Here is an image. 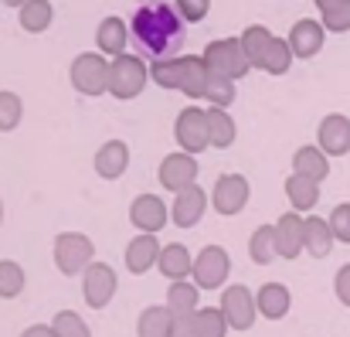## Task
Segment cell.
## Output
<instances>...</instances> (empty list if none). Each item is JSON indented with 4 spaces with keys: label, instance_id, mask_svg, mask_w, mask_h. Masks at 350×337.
<instances>
[{
    "label": "cell",
    "instance_id": "cell-25",
    "mask_svg": "<svg viewBox=\"0 0 350 337\" xmlns=\"http://www.w3.org/2000/svg\"><path fill=\"white\" fill-rule=\"evenodd\" d=\"M241 48H245V55H248V62H252V68H262V62H265V51H269V45H272V31L269 27H262V24H248L241 34Z\"/></svg>",
    "mask_w": 350,
    "mask_h": 337
},
{
    "label": "cell",
    "instance_id": "cell-46",
    "mask_svg": "<svg viewBox=\"0 0 350 337\" xmlns=\"http://www.w3.org/2000/svg\"><path fill=\"white\" fill-rule=\"evenodd\" d=\"M3 3H7V7H17V10H21V7H24L27 0H3Z\"/></svg>",
    "mask_w": 350,
    "mask_h": 337
},
{
    "label": "cell",
    "instance_id": "cell-45",
    "mask_svg": "<svg viewBox=\"0 0 350 337\" xmlns=\"http://www.w3.org/2000/svg\"><path fill=\"white\" fill-rule=\"evenodd\" d=\"M313 3L320 7V14H327V10H334V7H337L340 0H313Z\"/></svg>",
    "mask_w": 350,
    "mask_h": 337
},
{
    "label": "cell",
    "instance_id": "cell-9",
    "mask_svg": "<svg viewBox=\"0 0 350 337\" xmlns=\"http://www.w3.org/2000/svg\"><path fill=\"white\" fill-rule=\"evenodd\" d=\"M160 184L167 191H174V195L194 188L198 184V160L191 153H184V150L180 153H167L160 160Z\"/></svg>",
    "mask_w": 350,
    "mask_h": 337
},
{
    "label": "cell",
    "instance_id": "cell-2",
    "mask_svg": "<svg viewBox=\"0 0 350 337\" xmlns=\"http://www.w3.org/2000/svg\"><path fill=\"white\" fill-rule=\"evenodd\" d=\"M109 68H113V62H106L103 51H82V55H75L68 79L82 96H103V92H109Z\"/></svg>",
    "mask_w": 350,
    "mask_h": 337
},
{
    "label": "cell",
    "instance_id": "cell-24",
    "mask_svg": "<svg viewBox=\"0 0 350 337\" xmlns=\"http://www.w3.org/2000/svg\"><path fill=\"white\" fill-rule=\"evenodd\" d=\"M327 153L320 150V147H299L296 153H293V174H303V177H310V181H323L327 177Z\"/></svg>",
    "mask_w": 350,
    "mask_h": 337
},
{
    "label": "cell",
    "instance_id": "cell-18",
    "mask_svg": "<svg viewBox=\"0 0 350 337\" xmlns=\"http://www.w3.org/2000/svg\"><path fill=\"white\" fill-rule=\"evenodd\" d=\"M96 174L99 177H106V181H116L126 174V167H129V147L122 143V140H109V143H103L99 150H96Z\"/></svg>",
    "mask_w": 350,
    "mask_h": 337
},
{
    "label": "cell",
    "instance_id": "cell-36",
    "mask_svg": "<svg viewBox=\"0 0 350 337\" xmlns=\"http://www.w3.org/2000/svg\"><path fill=\"white\" fill-rule=\"evenodd\" d=\"M51 327H55L58 337H92L89 327H85V321H82L75 310H58L55 321H51Z\"/></svg>",
    "mask_w": 350,
    "mask_h": 337
},
{
    "label": "cell",
    "instance_id": "cell-40",
    "mask_svg": "<svg viewBox=\"0 0 350 337\" xmlns=\"http://www.w3.org/2000/svg\"><path fill=\"white\" fill-rule=\"evenodd\" d=\"M323 27L327 31H350V0H340L334 10L323 14Z\"/></svg>",
    "mask_w": 350,
    "mask_h": 337
},
{
    "label": "cell",
    "instance_id": "cell-47",
    "mask_svg": "<svg viewBox=\"0 0 350 337\" xmlns=\"http://www.w3.org/2000/svg\"><path fill=\"white\" fill-rule=\"evenodd\" d=\"M0 222H3V205H0Z\"/></svg>",
    "mask_w": 350,
    "mask_h": 337
},
{
    "label": "cell",
    "instance_id": "cell-16",
    "mask_svg": "<svg viewBox=\"0 0 350 337\" xmlns=\"http://www.w3.org/2000/svg\"><path fill=\"white\" fill-rule=\"evenodd\" d=\"M160 252H163V245L157 242V235L139 232V235L126 245V269H129V273H136V276H143L150 266H157V262H160Z\"/></svg>",
    "mask_w": 350,
    "mask_h": 337
},
{
    "label": "cell",
    "instance_id": "cell-3",
    "mask_svg": "<svg viewBox=\"0 0 350 337\" xmlns=\"http://www.w3.org/2000/svg\"><path fill=\"white\" fill-rule=\"evenodd\" d=\"M204 62L211 68V75H221V79H232L238 82L241 75H248L252 62L241 48V38H218L204 48Z\"/></svg>",
    "mask_w": 350,
    "mask_h": 337
},
{
    "label": "cell",
    "instance_id": "cell-17",
    "mask_svg": "<svg viewBox=\"0 0 350 337\" xmlns=\"http://www.w3.org/2000/svg\"><path fill=\"white\" fill-rule=\"evenodd\" d=\"M317 140H320V150L323 153H334V157H340V153H347L350 150V119L347 116H327L323 123H320V129H317Z\"/></svg>",
    "mask_w": 350,
    "mask_h": 337
},
{
    "label": "cell",
    "instance_id": "cell-44",
    "mask_svg": "<svg viewBox=\"0 0 350 337\" xmlns=\"http://www.w3.org/2000/svg\"><path fill=\"white\" fill-rule=\"evenodd\" d=\"M21 337H58V334H55L51 324H34V327H27Z\"/></svg>",
    "mask_w": 350,
    "mask_h": 337
},
{
    "label": "cell",
    "instance_id": "cell-29",
    "mask_svg": "<svg viewBox=\"0 0 350 337\" xmlns=\"http://www.w3.org/2000/svg\"><path fill=\"white\" fill-rule=\"evenodd\" d=\"M17 17H21V27H24V31L41 34V31H48V24H51V17H55V7H51V0H27V3L17 10Z\"/></svg>",
    "mask_w": 350,
    "mask_h": 337
},
{
    "label": "cell",
    "instance_id": "cell-35",
    "mask_svg": "<svg viewBox=\"0 0 350 337\" xmlns=\"http://www.w3.org/2000/svg\"><path fill=\"white\" fill-rule=\"evenodd\" d=\"M24 290V269L10 259H0V300H14Z\"/></svg>",
    "mask_w": 350,
    "mask_h": 337
},
{
    "label": "cell",
    "instance_id": "cell-20",
    "mask_svg": "<svg viewBox=\"0 0 350 337\" xmlns=\"http://www.w3.org/2000/svg\"><path fill=\"white\" fill-rule=\"evenodd\" d=\"M157 269H160V273H163L170 283H180L184 276H191V273H194V259H191L187 245H180V242H170V245H163Z\"/></svg>",
    "mask_w": 350,
    "mask_h": 337
},
{
    "label": "cell",
    "instance_id": "cell-30",
    "mask_svg": "<svg viewBox=\"0 0 350 337\" xmlns=\"http://www.w3.org/2000/svg\"><path fill=\"white\" fill-rule=\"evenodd\" d=\"M208 133H211V147H218V150H228L234 143V119L228 110H218V106H211L208 110Z\"/></svg>",
    "mask_w": 350,
    "mask_h": 337
},
{
    "label": "cell",
    "instance_id": "cell-26",
    "mask_svg": "<svg viewBox=\"0 0 350 337\" xmlns=\"http://www.w3.org/2000/svg\"><path fill=\"white\" fill-rule=\"evenodd\" d=\"M286 198H289V205H293L296 212H310V208L320 201V188H317V181H310V177H303V174H293V177L286 181Z\"/></svg>",
    "mask_w": 350,
    "mask_h": 337
},
{
    "label": "cell",
    "instance_id": "cell-4",
    "mask_svg": "<svg viewBox=\"0 0 350 337\" xmlns=\"http://www.w3.org/2000/svg\"><path fill=\"white\" fill-rule=\"evenodd\" d=\"M92 255L96 245L82 232H62L55 238V266L62 269V276H82L92 266Z\"/></svg>",
    "mask_w": 350,
    "mask_h": 337
},
{
    "label": "cell",
    "instance_id": "cell-37",
    "mask_svg": "<svg viewBox=\"0 0 350 337\" xmlns=\"http://www.w3.org/2000/svg\"><path fill=\"white\" fill-rule=\"evenodd\" d=\"M21 116H24L21 96H17V92H0V133H10V129H17Z\"/></svg>",
    "mask_w": 350,
    "mask_h": 337
},
{
    "label": "cell",
    "instance_id": "cell-12",
    "mask_svg": "<svg viewBox=\"0 0 350 337\" xmlns=\"http://www.w3.org/2000/svg\"><path fill=\"white\" fill-rule=\"evenodd\" d=\"M275 252L282 255V259H296L303 249H306V222L296 215V212H286V215H279L275 222Z\"/></svg>",
    "mask_w": 350,
    "mask_h": 337
},
{
    "label": "cell",
    "instance_id": "cell-27",
    "mask_svg": "<svg viewBox=\"0 0 350 337\" xmlns=\"http://www.w3.org/2000/svg\"><path fill=\"white\" fill-rule=\"evenodd\" d=\"M170 327H174V314L167 307H146L136 321L139 337H170Z\"/></svg>",
    "mask_w": 350,
    "mask_h": 337
},
{
    "label": "cell",
    "instance_id": "cell-7",
    "mask_svg": "<svg viewBox=\"0 0 350 337\" xmlns=\"http://www.w3.org/2000/svg\"><path fill=\"white\" fill-rule=\"evenodd\" d=\"M232 273V259H228V252L221 249V245H208V249H201L198 252V259H194V286L198 290H218V286H225V276Z\"/></svg>",
    "mask_w": 350,
    "mask_h": 337
},
{
    "label": "cell",
    "instance_id": "cell-48",
    "mask_svg": "<svg viewBox=\"0 0 350 337\" xmlns=\"http://www.w3.org/2000/svg\"><path fill=\"white\" fill-rule=\"evenodd\" d=\"M0 3H3V0H0Z\"/></svg>",
    "mask_w": 350,
    "mask_h": 337
},
{
    "label": "cell",
    "instance_id": "cell-32",
    "mask_svg": "<svg viewBox=\"0 0 350 337\" xmlns=\"http://www.w3.org/2000/svg\"><path fill=\"white\" fill-rule=\"evenodd\" d=\"M228 317L221 307H201L194 314V334L198 337H225L228 334Z\"/></svg>",
    "mask_w": 350,
    "mask_h": 337
},
{
    "label": "cell",
    "instance_id": "cell-11",
    "mask_svg": "<svg viewBox=\"0 0 350 337\" xmlns=\"http://www.w3.org/2000/svg\"><path fill=\"white\" fill-rule=\"evenodd\" d=\"M211 205L218 215H238L248 205V181L241 174H221L211 191Z\"/></svg>",
    "mask_w": 350,
    "mask_h": 337
},
{
    "label": "cell",
    "instance_id": "cell-23",
    "mask_svg": "<svg viewBox=\"0 0 350 337\" xmlns=\"http://www.w3.org/2000/svg\"><path fill=\"white\" fill-rule=\"evenodd\" d=\"M198 303H201V300H198V286L187 283V279H180V283H170L163 307H167L174 317H194V314L201 310Z\"/></svg>",
    "mask_w": 350,
    "mask_h": 337
},
{
    "label": "cell",
    "instance_id": "cell-10",
    "mask_svg": "<svg viewBox=\"0 0 350 337\" xmlns=\"http://www.w3.org/2000/svg\"><path fill=\"white\" fill-rule=\"evenodd\" d=\"M82 297L92 310H103L113 297H116V273L106 262H92L82 273Z\"/></svg>",
    "mask_w": 350,
    "mask_h": 337
},
{
    "label": "cell",
    "instance_id": "cell-15",
    "mask_svg": "<svg viewBox=\"0 0 350 337\" xmlns=\"http://www.w3.org/2000/svg\"><path fill=\"white\" fill-rule=\"evenodd\" d=\"M204 208H208V195L194 184V188H187V191H180L174 198L170 219H174V225H180V228H194V225L204 219Z\"/></svg>",
    "mask_w": 350,
    "mask_h": 337
},
{
    "label": "cell",
    "instance_id": "cell-34",
    "mask_svg": "<svg viewBox=\"0 0 350 337\" xmlns=\"http://www.w3.org/2000/svg\"><path fill=\"white\" fill-rule=\"evenodd\" d=\"M293 48H289V41L286 38H272V45H269V51H265V62H262V72H269V75H286L289 72V65H293Z\"/></svg>",
    "mask_w": 350,
    "mask_h": 337
},
{
    "label": "cell",
    "instance_id": "cell-39",
    "mask_svg": "<svg viewBox=\"0 0 350 337\" xmlns=\"http://www.w3.org/2000/svg\"><path fill=\"white\" fill-rule=\"evenodd\" d=\"M174 7H177V14L184 17V24H198V21L208 17L211 0H174Z\"/></svg>",
    "mask_w": 350,
    "mask_h": 337
},
{
    "label": "cell",
    "instance_id": "cell-38",
    "mask_svg": "<svg viewBox=\"0 0 350 337\" xmlns=\"http://www.w3.org/2000/svg\"><path fill=\"white\" fill-rule=\"evenodd\" d=\"M204 99H208L211 106H218V110H228L234 103V82L232 79H221V75H211Z\"/></svg>",
    "mask_w": 350,
    "mask_h": 337
},
{
    "label": "cell",
    "instance_id": "cell-42",
    "mask_svg": "<svg viewBox=\"0 0 350 337\" xmlns=\"http://www.w3.org/2000/svg\"><path fill=\"white\" fill-rule=\"evenodd\" d=\"M170 337H198L194 334V317H174Z\"/></svg>",
    "mask_w": 350,
    "mask_h": 337
},
{
    "label": "cell",
    "instance_id": "cell-31",
    "mask_svg": "<svg viewBox=\"0 0 350 337\" xmlns=\"http://www.w3.org/2000/svg\"><path fill=\"white\" fill-rule=\"evenodd\" d=\"M150 79H153L160 89H180V79H184V55H177V58H153Z\"/></svg>",
    "mask_w": 350,
    "mask_h": 337
},
{
    "label": "cell",
    "instance_id": "cell-33",
    "mask_svg": "<svg viewBox=\"0 0 350 337\" xmlns=\"http://www.w3.org/2000/svg\"><path fill=\"white\" fill-rule=\"evenodd\" d=\"M330 245H334V228H330V222L306 219V252L317 255V259H323L330 252Z\"/></svg>",
    "mask_w": 350,
    "mask_h": 337
},
{
    "label": "cell",
    "instance_id": "cell-41",
    "mask_svg": "<svg viewBox=\"0 0 350 337\" xmlns=\"http://www.w3.org/2000/svg\"><path fill=\"white\" fill-rule=\"evenodd\" d=\"M330 228H334V235H337V238L350 242V205L334 208V215H330Z\"/></svg>",
    "mask_w": 350,
    "mask_h": 337
},
{
    "label": "cell",
    "instance_id": "cell-5",
    "mask_svg": "<svg viewBox=\"0 0 350 337\" xmlns=\"http://www.w3.org/2000/svg\"><path fill=\"white\" fill-rule=\"evenodd\" d=\"M146 79H150V68L143 65V58L126 51V55L113 58V68H109V96H116V99H136V96L143 92Z\"/></svg>",
    "mask_w": 350,
    "mask_h": 337
},
{
    "label": "cell",
    "instance_id": "cell-13",
    "mask_svg": "<svg viewBox=\"0 0 350 337\" xmlns=\"http://www.w3.org/2000/svg\"><path fill=\"white\" fill-rule=\"evenodd\" d=\"M323 34H327L323 21H310V17H303V21L293 24V31H289L286 41H289V48H293L296 58H313V55L323 48Z\"/></svg>",
    "mask_w": 350,
    "mask_h": 337
},
{
    "label": "cell",
    "instance_id": "cell-19",
    "mask_svg": "<svg viewBox=\"0 0 350 337\" xmlns=\"http://www.w3.org/2000/svg\"><path fill=\"white\" fill-rule=\"evenodd\" d=\"M211 82V68L204 62V55H184V79H180V92L191 99H204Z\"/></svg>",
    "mask_w": 350,
    "mask_h": 337
},
{
    "label": "cell",
    "instance_id": "cell-8",
    "mask_svg": "<svg viewBox=\"0 0 350 337\" xmlns=\"http://www.w3.org/2000/svg\"><path fill=\"white\" fill-rule=\"evenodd\" d=\"M221 310H225L232 331H252V324H255V317H258V303H255L252 290L241 286V283H234V286L225 290V297H221Z\"/></svg>",
    "mask_w": 350,
    "mask_h": 337
},
{
    "label": "cell",
    "instance_id": "cell-21",
    "mask_svg": "<svg viewBox=\"0 0 350 337\" xmlns=\"http://www.w3.org/2000/svg\"><path fill=\"white\" fill-rule=\"evenodd\" d=\"M126 41H129V31H126V24L119 21L116 14L99 21V27H96V45H99L103 55H109V58L126 55Z\"/></svg>",
    "mask_w": 350,
    "mask_h": 337
},
{
    "label": "cell",
    "instance_id": "cell-14",
    "mask_svg": "<svg viewBox=\"0 0 350 337\" xmlns=\"http://www.w3.org/2000/svg\"><path fill=\"white\" fill-rule=\"evenodd\" d=\"M129 222L136 225L139 232H146V235H157L167 225V205L157 195H139L129 205Z\"/></svg>",
    "mask_w": 350,
    "mask_h": 337
},
{
    "label": "cell",
    "instance_id": "cell-28",
    "mask_svg": "<svg viewBox=\"0 0 350 337\" xmlns=\"http://www.w3.org/2000/svg\"><path fill=\"white\" fill-rule=\"evenodd\" d=\"M275 255H279L275 252V228L272 225H258L252 232V238H248V259L255 266H269Z\"/></svg>",
    "mask_w": 350,
    "mask_h": 337
},
{
    "label": "cell",
    "instance_id": "cell-6",
    "mask_svg": "<svg viewBox=\"0 0 350 337\" xmlns=\"http://www.w3.org/2000/svg\"><path fill=\"white\" fill-rule=\"evenodd\" d=\"M174 136L180 143L184 153H201L211 147V133H208V110H198V106H187L180 110L177 123H174Z\"/></svg>",
    "mask_w": 350,
    "mask_h": 337
},
{
    "label": "cell",
    "instance_id": "cell-1",
    "mask_svg": "<svg viewBox=\"0 0 350 337\" xmlns=\"http://www.w3.org/2000/svg\"><path fill=\"white\" fill-rule=\"evenodd\" d=\"M133 41L139 51L153 55V58H177V51L184 48V17L177 14V7L163 3V0H146L136 7L133 14Z\"/></svg>",
    "mask_w": 350,
    "mask_h": 337
},
{
    "label": "cell",
    "instance_id": "cell-43",
    "mask_svg": "<svg viewBox=\"0 0 350 337\" xmlns=\"http://www.w3.org/2000/svg\"><path fill=\"white\" fill-rule=\"evenodd\" d=\"M337 297L350 307V266H344V269L337 273Z\"/></svg>",
    "mask_w": 350,
    "mask_h": 337
},
{
    "label": "cell",
    "instance_id": "cell-22",
    "mask_svg": "<svg viewBox=\"0 0 350 337\" xmlns=\"http://www.w3.org/2000/svg\"><path fill=\"white\" fill-rule=\"evenodd\" d=\"M255 303H258V314H262V317H269V321H282V317L289 314L293 297H289V290H286L282 283H265V286L255 293Z\"/></svg>",
    "mask_w": 350,
    "mask_h": 337
}]
</instances>
